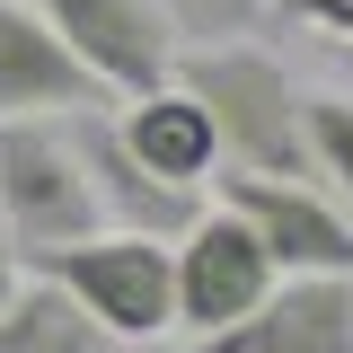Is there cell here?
<instances>
[{
    "label": "cell",
    "mask_w": 353,
    "mask_h": 353,
    "mask_svg": "<svg viewBox=\"0 0 353 353\" xmlns=\"http://www.w3.org/2000/svg\"><path fill=\"white\" fill-rule=\"evenodd\" d=\"M274 283H283V265H274V248L256 239V221L239 212V203L203 212L176 239V327H194V336L239 327Z\"/></svg>",
    "instance_id": "obj_4"
},
{
    "label": "cell",
    "mask_w": 353,
    "mask_h": 353,
    "mask_svg": "<svg viewBox=\"0 0 353 353\" xmlns=\"http://www.w3.org/2000/svg\"><path fill=\"white\" fill-rule=\"evenodd\" d=\"M283 18H309V27H327V36L353 44V0H274Z\"/></svg>",
    "instance_id": "obj_14"
},
{
    "label": "cell",
    "mask_w": 353,
    "mask_h": 353,
    "mask_svg": "<svg viewBox=\"0 0 353 353\" xmlns=\"http://www.w3.org/2000/svg\"><path fill=\"white\" fill-rule=\"evenodd\" d=\"M194 353H353V274H283L239 327Z\"/></svg>",
    "instance_id": "obj_9"
},
{
    "label": "cell",
    "mask_w": 353,
    "mask_h": 353,
    "mask_svg": "<svg viewBox=\"0 0 353 353\" xmlns=\"http://www.w3.org/2000/svg\"><path fill=\"white\" fill-rule=\"evenodd\" d=\"M115 132L132 141V159L141 168L176 176V185H203V176L221 168V132L212 115H203V97L194 88H150V97H124V115H115Z\"/></svg>",
    "instance_id": "obj_10"
},
{
    "label": "cell",
    "mask_w": 353,
    "mask_h": 353,
    "mask_svg": "<svg viewBox=\"0 0 353 353\" xmlns=\"http://www.w3.org/2000/svg\"><path fill=\"white\" fill-rule=\"evenodd\" d=\"M27 274L62 283L115 345H150V336L176 327V239H150V230H88V239H71V248H36Z\"/></svg>",
    "instance_id": "obj_2"
},
{
    "label": "cell",
    "mask_w": 353,
    "mask_h": 353,
    "mask_svg": "<svg viewBox=\"0 0 353 353\" xmlns=\"http://www.w3.org/2000/svg\"><path fill=\"white\" fill-rule=\"evenodd\" d=\"M0 221L18 239V256L36 248H71L88 230H106L88 159L71 141V115H9L0 124Z\"/></svg>",
    "instance_id": "obj_3"
},
{
    "label": "cell",
    "mask_w": 353,
    "mask_h": 353,
    "mask_svg": "<svg viewBox=\"0 0 353 353\" xmlns=\"http://www.w3.org/2000/svg\"><path fill=\"white\" fill-rule=\"evenodd\" d=\"M18 274H27V256H18V239H9V221H0V309H9V292H18Z\"/></svg>",
    "instance_id": "obj_15"
},
{
    "label": "cell",
    "mask_w": 353,
    "mask_h": 353,
    "mask_svg": "<svg viewBox=\"0 0 353 353\" xmlns=\"http://www.w3.org/2000/svg\"><path fill=\"white\" fill-rule=\"evenodd\" d=\"M80 106H115V88L53 36L36 0H0V124L9 115H80Z\"/></svg>",
    "instance_id": "obj_6"
},
{
    "label": "cell",
    "mask_w": 353,
    "mask_h": 353,
    "mask_svg": "<svg viewBox=\"0 0 353 353\" xmlns=\"http://www.w3.org/2000/svg\"><path fill=\"white\" fill-rule=\"evenodd\" d=\"M221 203H239V212L256 221V239L274 248L283 274H353V221L327 203V194H309V176H221Z\"/></svg>",
    "instance_id": "obj_8"
},
{
    "label": "cell",
    "mask_w": 353,
    "mask_h": 353,
    "mask_svg": "<svg viewBox=\"0 0 353 353\" xmlns=\"http://www.w3.org/2000/svg\"><path fill=\"white\" fill-rule=\"evenodd\" d=\"M36 9L53 18V36L71 44L115 97H150V88L176 80L185 36L168 27L159 0H36Z\"/></svg>",
    "instance_id": "obj_5"
},
{
    "label": "cell",
    "mask_w": 353,
    "mask_h": 353,
    "mask_svg": "<svg viewBox=\"0 0 353 353\" xmlns=\"http://www.w3.org/2000/svg\"><path fill=\"white\" fill-rule=\"evenodd\" d=\"M159 9H168V27L185 44H230V36H248L274 0H159Z\"/></svg>",
    "instance_id": "obj_13"
},
{
    "label": "cell",
    "mask_w": 353,
    "mask_h": 353,
    "mask_svg": "<svg viewBox=\"0 0 353 353\" xmlns=\"http://www.w3.org/2000/svg\"><path fill=\"white\" fill-rule=\"evenodd\" d=\"M71 141H80V159H88V185H97L106 230L185 239V230L203 221L194 185H176V176H159V168H141V159H132V141L115 132V115H106V106H80V115H71Z\"/></svg>",
    "instance_id": "obj_7"
},
{
    "label": "cell",
    "mask_w": 353,
    "mask_h": 353,
    "mask_svg": "<svg viewBox=\"0 0 353 353\" xmlns=\"http://www.w3.org/2000/svg\"><path fill=\"white\" fill-rule=\"evenodd\" d=\"M0 353H124L97 318H88L62 283H18L9 292V309H0Z\"/></svg>",
    "instance_id": "obj_11"
},
{
    "label": "cell",
    "mask_w": 353,
    "mask_h": 353,
    "mask_svg": "<svg viewBox=\"0 0 353 353\" xmlns=\"http://www.w3.org/2000/svg\"><path fill=\"white\" fill-rule=\"evenodd\" d=\"M301 132H309V176H327L353 203V97L345 88H301Z\"/></svg>",
    "instance_id": "obj_12"
},
{
    "label": "cell",
    "mask_w": 353,
    "mask_h": 353,
    "mask_svg": "<svg viewBox=\"0 0 353 353\" xmlns=\"http://www.w3.org/2000/svg\"><path fill=\"white\" fill-rule=\"evenodd\" d=\"M176 88L203 97L221 132V159L248 176H309V132H301V80L256 53V44H185L176 53Z\"/></svg>",
    "instance_id": "obj_1"
}]
</instances>
